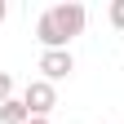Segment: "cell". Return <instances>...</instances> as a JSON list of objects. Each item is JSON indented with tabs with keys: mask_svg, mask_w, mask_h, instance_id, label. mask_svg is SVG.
Returning a JSON list of instances; mask_svg holds the SVG:
<instances>
[{
	"mask_svg": "<svg viewBox=\"0 0 124 124\" xmlns=\"http://www.w3.org/2000/svg\"><path fill=\"white\" fill-rule=\"evenodd\" d=\"M84 22H89L84 5H53L36 18V40L44 49H67L75 36H84Z\"/></svg>",
	"mask_w": 124,
	"mask_h": 124,
	"instance_id": "cell-1",
	"label": "cell"
},
{
	"mask_svg": "<svg viewBox=\"0 0 124 124\" xmlns=\"http://www.w3.org/2000/svg\"><path fill=\"white\" fill-rule=\"evenodd\" d=\"M22 102H27V111H31V115H44V120H49V111L58 106V89H53L49 80H27Z\"/></svg>",
	"mask_w": 124,
	"mask_h": 124,
	"instance_id": "cell-2",
	"label": "cell"
},
{
	"mask_svg": "<svg viewBox=\"0 0 124 124\" xmlns=\"http://www.w3.org/2000/svg\"><path fill=\"white\" fill-rule=\"evenodd\" d=\"M40 80H49V84H58V80H67V75L75 71V58H71V49H44L40 53Z\"/></svg>",
	"mask_w": 124,
	"mask_h": 124,
	"instance_id": "cell-3",
	"label": "cell"
},
{
	"mask_svg": "<svg viewBox=\"0 0 124 124\" xmlns=\"http://www.w3.org/2000/svg\"><path fill=\"white\" fill-rule=\"evenodd\" d=\"M27 120H31V111H27L22 98H9L5 106H0V124H27Z\"/></svg>",
	"mask_w": 124,
	"mask_h": 124,
	"instance_id": "cell-4",
	"label": "cell"
},
{
	"mask_svg": "<svg viewBox=\"0 0 124 124\" xmlns=\"http://www.w3.org/2000/svg\"><path fill=\"white\" fill-rule=\"evenodd\" d=\"M106 18H111V27H115V31H124V0H111Z\"/></svg>",
	"mask_w": 124,
	"mask_h": 124,
	"instance_id": "cell-5",
	"label": "cell"
},
{
	"mask_svg": "<svg viewBox=\"0 0 124 124\" xmlns=\"http://www.w3.org/2000/svg\"><path fill=\"white\" fill-rule=\"evenodd\" d=\"M9 98H13V75H9V71H0V106H5Z\"/></svg>",
	"mask_w": 124,
	"mask_h": 124,
	"instance_id": "cell-6",
	"label": "cell"
},
{
	"mask_svg": "<svg viewBox=\"0 0 124 124\" xmlns=\"http://www.w3.org/2000/svg\"><path fill=\"white\" fill-rule=\"evenodd\" d=\"M27 124H53V120H44V115H31V120H27Z\"/></svg>",
	"mask_w": 124,
	"mask_h": 124,
	"instance_id": "cell-7",
	"label": "cell"
},
{
	"mask_svg": "<svg viewBox=\"0 0 124 124\" xmlns=\"http://www.w3.org/2000/svg\"><path fill=\"white\" fill-rule=\"evenodd\" d=\"M5 18H9V5H5V0H0V22H5Z\"/></svg>",
	"mask_w": 124,
	"mask_h": 124,
	"instance_id": "cell-8",
	"label": "cell"
}]
</instances>
